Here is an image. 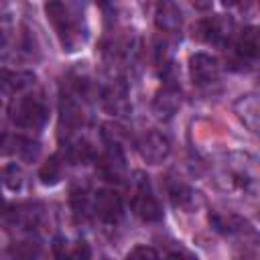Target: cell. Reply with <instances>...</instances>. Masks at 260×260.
<instances>
[{
  "mask_svg": "<svg viewBox=\"0 0 260 260\" xmlns=\"http://www.w3.org/2000/svg\"><path fill=\"white\" fill-rule=\"evenodd\" d=\"M69 258L71 260H89V246H87V242H83V240L77 242L73 252L69 254Z\"/></svg>",
  "mask_w": 260,
  "mask_h": 260,
  "instance_id": "cell-21",
  "label": "cell"
},
{
  "mask_svg": "<svg viewBox=\"0 0 260 260\" xmlns=\"http://www.w3.org/2000/svg\"><path fill=\"white\" fill-rule=\"evenodd\" d=\"M98 165H100V173L108 181H122L124 173H126V160H124L122 146L108 142V148H106V152Z\"/></svg>",
  "mask_w": 260,
  "mask_h": 260,
  "instance_id": "cell-8",
  "label": "cell"
},
{
  "mask_svg": "<svg viewBox=\"0 0 260 260\" xmlns=\"http://www.w3.org/2000/svg\"><path fill=\"white\" fill-rule=\"evenodd\" d=\"M179 104H181V93H179V89L177 87H173V85H167L158 95H156V100H154V108H156V112L162 116H171L177 108H179Z\"/></svg>",
  "mask_w": 260,
  "mask_h": 260,
  "instance_id": "cell-15",
  "label": "cell"
},
{
  "mask_svg": "<svg viewBox=\"0 0 260 260\" xmlns=\"http://www.w3.org/2000/svg\"><path fill=\"white\" fill-rule=\"evenodd\" d=\"M22 41H24V28L20 32H16L12 18L0 16V59H8L16 51L14 45H18L22 51Z\"/></svg>",
  "mask_w": 260,
  "mask_h": 260,
  "instance_id": "cell-10",
  "label": "cell"
},
{
  "mask_svg": "<svg viewBox=\"0 0 260 260\" xmlns=\"http://www.w3.org/2000/svg\"><path fill=\"white\" fill-rule=\"evenodd\" d=\"M260 51V39H258V30L254 26H246L238 41H236V53L242 59H256Z\"/></svg>",
  "mask_w": 260,
  "mask_h": 260,
  "instance_id": "cell-14",
  "label": "cell"
},
{
  "mask_svg": "<svg viewBox=\"0 0 260 260\" xmlns=\"http://www.w3.org/2000/svg\"><path fill=\"white\" fill-rule=\"evenodd\" d=\"M102 104L108 112L112 114H126L128 112V98H126V87L122 83H112L102 98Z\"/></svg>",
  "mask_w": 260,
  "mask_h": 260,
  "instance_id": "cell-13",
  "label": "cell"
},
{
  "mask_svg": "<svg viewBox=\"0 0 260 260\" xmlns=\"http://www.w3.org/2000/svg\"><path fill=\"white\" fill-rule=\"evenodd\" d=\"M0 213H2V199H0Z\"/></svg>",
  "mask_w": 260,
  "mask_h": 260,
  "instance_id": "cell-23",
  "label": "cell"
},
{
  "mask_svg": "<svg viewBox=\"0 0 260 260\" xmlns=\"http://www.w3.org/2000/svg\"><path fill=\"white\" fill-rule=\"evenodd\" d=\"M22 177H24V175H22V171H20L16 165L6 167V171H4V183H6L8 189H12V191H16V189L22 187V183H24Z\"/></svg>",
  "mask_w": 260,
  "mask_h": 260,
  "instance_id": "cell-19",
  "label": "cell"
},
{
  "mask_svg": "<svg viewBox=\"0 0 260 260\" xmlns=\"http://www.w3.org/2000/svg\"><path fill=\"white\" fill-rule=\"evenodd\" d=\"M57 260H71V258H57Z\"/></svg>",
  "mask_w": 260,
  "mask_h": 260,
  "instance_id": "cell-24",
  "label": "cell"
},
{
  "mask_svg": "<svg viewBox=\"0 0 260 260\" xmlns=\"http://www.w3.org/2000/svg\"><path fill=\"white\" fill-rule=\"evenodd\" d=\"M10 120L24 130H41L49 120V104L41 93H26L12 102Z\"/></svg>",
  "mask_w": 260,
  "mask_h": 260,
  "instance_id": "cell-2",
  "label": "cell"
},
{
  "mask_svg": "<svg viewBox=\"0 0 260 260\" xmlns=\"http://www.w3.org/2000/svg\"><path fill=\"white\" fill-rule=\"evenodd\" d=\"M167 260H197V258L193 254H189V252H171L167 256Z\"/></svg>",
  "mask_w": 260,
  "mask_h": 260,
  "instance_id": "cell-22",
  "label": "cell"
},
{
  "mask_svg": "<svg viewBox=\"0 0 260 260\" xmlns=\"http://www.w3.org/2000/svg\"><path fill=\"white\" fill-rule=\"evenodd\" d=\"M0 152L14 154L20 160H32L39 154V144L24 136H2L0 138Z\"/></svg>",
  "mask_w": 260,
  "mask_h": 260,
  "instance_id": "cell-9",
  "label": "cell"
},
{
  "mask_svg": "<svg viewBox=\"0 0 260 260\" xmlns=\"http://www.w3.org/2000/svg\"><path fill=\"white\" fill-rule=\"evenodd\" d=\"M47 18L57 30V37L61 41L63 51H77L87 39V28L83 24L81 14L77 12L75 4H65V2H49L45 6Z\"/></svg>",
  "mask_w": 260,
  "mask_h": 260,
  "instance_id": "cell-1",
  "label": "cell"
},
{
  "mask_svg": "<svg viewBox=\"0 0 260 260\" xmlns=\"http://www.w3.org/2000/svg\"><path fill=\"white\" fill-rule=\"evenodd\" d=\"M189 73L195 85L203 87L209 85L213 81H217L219 77V63L215 57L207 55V53H195L189 59Z\"/></svg>",
  "mask_w": 260,
  "mask_h": 260,
  "instance_id": "cell-5",
  "label": "cell"
},
{
  "mask_svg": "<svg viewBox=\"0 0 260 260\" xmlns=\"http://www.w3.org/2000/svg\"><path fill=\"white\" fill-rule=\"evenodd\" d=\"M67 158L73 165H85V162H89L93 158V148H91L89 142L79 140V142H75V144H71L67 148Z\"/></svg>",
  "mask_w": 260,
  "mask_h": 260,
  "instance_id": "cell-17",
  "label": "cell"
},
{
  "mask_svg": "<svg viewBox=\"0 0 260 260\" xmlns=\"http://www.w3.org/2000/svg\"><path fill=\"white\" fill-rule=\"evenodd\" d=\"M132 209L142 221L152 223V221H160L162 219V207H160L158 199L152 195L150 185H148V181L144 177L138 179V183H136L134 197H132Z\"/></svg>",
  "mask_w": 260,
  "mask_h": 260,
  "instance_id": "cell-3",
  "label": "cell"
},
{
  "mask_svg": "<svg viewBox=\"0 0 260 260\" xmlns=\"http://www.w3.org/2000/svg\"><path fill=\"white\" fill-rule=\"evenodd\" d=\"M61 175H63V165H61L57 154L49 156L45 160V165L41 167V171H39V179H41L43 185H57Z\"/></svg>",
  "mask_w": 260,
  "mask_h": 260,
  "instance_id": "cell-16",
  "label": "cell"
},
{
  "mask_svg": "<svg viewBox=\"0 0 260 260\" xmlns=\"http://www.w3.org/2000/svg\"><path fill=\"white\" fill-rule=\"evenodd\" d=\"M169 195L173 199V203L177 207H189L193 201V191L189 187H185L183 183H175L169 187Z\"/></svg>",
  "mask_w": 260,
  "mask_h": 260,
  "instance_id": "cell-18",
  "label": "cell"
},
{
  "mask_svg": "<svg viewBox=\"0 0 260 260\" xmlns=\"http://www.w3.org/2000/svg\"><path fill=\"white\" fill-rule=\"evenodd\" d=\"M138 152H140V156H142L146 162L158 165V162H162V160L169 156V152H171L169 138L162 136L160 132H148V134H144V136L140 138V142H138Z\"/></svg>",
  "mask_w": 260,
  "mask_h": 260,
  "instance_id": "cell-7",
  "label": "cell"
},
{
  "mask_svg": "<svg viewBox=\"0 0 260 260\" xmlns=\"http://www.w3.org/2000/svg\"><path fill=\"white\" fill-rule=\"evenodd\" d=\"M126 260H160V258H158L154 248H150V246H136V248H132L128 252Z\"/></svg>",
  "mask_w": 260,
  "mask_h": 260,
  "instance_id": "cell-20",
  "label": "cell"
},
{
  "mask_svg": "<svg viewBox=\"0 0 260 260\" xmlns=\"http://www.w3.org/2000/svg\"><path fill=\"white\" fill-rule=\"evenodd\" d=\"M93 211L104 223H118L124 215L120 195L116 191H110V189L98 191V195L93 199Z\"/></svg>",
  "mask_w": 260,
  "mask_h": 260,
  "instance_id": "cell-6",
  "label": "cell"
},
{
  "mask_svg": "<svg viewBox=\"0 0 260 260\" xmlns=\"http://www.w3.org/2000/svg\"><path fill=\"white\" fill-rule=\"evenodd\" d=\"M181 22H183L181 10L175 4L165 2V4H160L156 8V26H158V30L169 32V35H175V32L181 30Z\"/></svg>",
  "mask_w": 260,
  "mask_h": 260,
  "instance_id": "cell-11",
  "label": "cell"
},
{
  "mask_svg": "<svg viewBox=\"0 0 260 260\" xmlns=\"http://www.w3.org/2000/svg\"><path fill=\"white\" fill-rule=\"evenodd\" d=\"M232 28H234V22L228 16H211L195 24L193 37L203 43H223L225 39H230Z\"/></svg>",
  "mask_w": 260,
  "mask_h": 260,
  "instance_id": "cell-4",
  "label": "cell"
},
{
  "mask_svg": "<svg viewBox=\"0 0 260 260\" xmlns=\"http://www.w3.org/2000/svg\"><path fill=\"white\" fill-rule=\"evenodd\" d=\"M35 83V75L30 71H10V69H0V87L8 93H16L26 89L28 85Z\"/></svg>",
  "mask_w": 260,
  "mask_h": 260,
  "instance_id": "cell-12",
  "label": "cell"
}]
</instances>
